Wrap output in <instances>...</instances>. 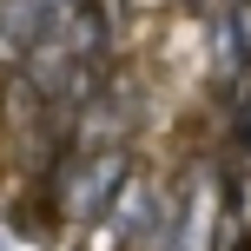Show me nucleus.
<instances>
[{"mask_svg":"<svg viewBox=\"0 0 251 251\" xmlns=\"http://www.w3.org/2000/svg\"><path fill=\"white\" fill-rule=\"evenodd\" d=\"M119 185H132V159H126L119 146H100V152H73L66 159V178H60V212L73 218V225H100L106 212H113Z\"/></svg>","mask_w":251,"mask_h":251,"instance_id":"nucleus-1","label":"nucleus"}]
</instances>
